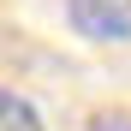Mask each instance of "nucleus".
I'll return each instance as SVG.
<instances>
[{"instance_id": "obj_1", "label": "nucleus", "mask_w": 131, "mask_h": 131, "mask_svg": "<svg viewBox=\"0 0 131 131\" xmlns=\"http://www.w3.org/2000/svg\"><path fill=\"white\" fill-rule=\"evenodd\" d=\"M66 18L83 42H125L131 36V0H66Z\"/></svg>"}, {"instance_id": "obj_2", "label": "nucleus", "mask_w": 131, "mask_h": 131, "mask_svg": "<svg viewBox=\"0 0 131 131\" xmlns=\"http://www.w3.org/2000/svg\"><path fill=\"white\" fill-rule=\"evenodd\" d=\"M0 131H42V119H36V107H30L24 95L0 90Z\"/></svg>"}, {"instance_id": "obj_3", "label": "nucleus", "mask_w": 131, "mask_h": 131, "mask_svg": "<svg viewBox=\"0 0 131 131\" xmlns=\"http://www.w3.org/2000/svg\"><path fill=\"white\" fill-rule=\"evenodd\" d=\"M83 131H131V107H101V113H90Z\"/></svg>"}]
</instances>
